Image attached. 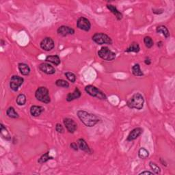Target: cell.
<instances>
[{"mask_svg":"<svg viewBox=\"0 0 175 175\" xmlns=\"http://www.w3.org/2000/svg\"><path fill=\"white\" fill-rule=\"evenodd\" d=\"M77 115L81 122L88 127H92L95 126L96 124L101 121L100 118L94 114L89 113V112L86 111H77Z\"/></svg>","mask_w":175,"mask_h":175,"instance_id":"cell-1","label":"cell"},{"mask_svg":"<svg viewBox=\"0 0 175 175\" xmlns=\"http://www.w3.org/2000/svg\"><path fill=\"white\" fill-rule=\"evenodd\" d=\"M144 99L141 94L137 92L135 93L128 100L127 102V105L130 109H136L140 110L144 107Z\"/></svg>","mask_w":175,"mask_h":175,"instance_id":"cell-2","label":"cell"},{"mask_svg":"<svg viewBox=\"0 0 175 175\" xmlns=\"http://www.w3.org/2000/svg\"><path fill=\"white\" fill-rule=\"evenodd\" d=\"M35 97L38 101L48 104L51 102L49 90L45 86L39 87L35 92Z\"/></svg>","mask_w":175,"mask_h":175,"instance_id":"cell-3","label":"cell"},{"mask_svg":"<svg viewBox=\"0 0 175 175\" xmlns=\"http://www.w3.org/2000/svg\"><path fill=\"white\" fill-rule=\"evenodd\" d=\"M94 42L99 45H112V40L107 34L102 32L95 33L92 37Z\"/></svg>","mask_w":175,"mask_h":175,"instance_id":"cell-4","label":"cell"},{"mask_svg":"<svg viewBox=\"0 0 175 175\" xmlns=\"http://www.w3.org/2000/svg\"><path fill=\"white\" fill-rule=\"evenodd\" d=\"M85 91L87 94L93 97H96L99 99L101 100H105L107 99V96L101 90H99L98 88H96L95 86L92 85H88L85 87Z\"/></svg>","mask_w":175,"mask_h":175,"instance_id":"cell-5","label":"cell"},{"mask_svg":"<svg viewBox=\"0 0 175 175\" xmlns=\"http://www.w3.org/2000/svg\"><path fill=\"white\" fill-rule=\"evenodd\" d=\"M98 55L102 60L110 62L114 60L116 58V54L114 52L111 51L108 47H103L101 49L98 51Z\"/></svg>","mask_w":175,"mask_h":175,"instance_id":"cell-6","label":"cell"},{"mask_svg":"<svg viewBox=\"0 0 175 175\" xmlns=\"http://www.w3.org/2000/svg\"><path fill=\"white\" fill-rule=\"evenodd\" d=\"M24 82V79L22 77L18 75L12 76L10 81V89L14 92H17L19 88L22 86Z\"/></svg>","mask_w":175,"mask_h":175,"instance_id":"cell-7","label":"cell"},{"mask_svg":"<svg viewBox=\"0 0 175 175\" xmlns=\"http://www.w3.org/2000/svg\"><path fill=\"white\" fill-rule=\"evenodd\" d=\"M40 48L45 51H50L55 47V43L51 38L46 37L40 43Z\"/></svg>","mask_w":175,"mask_h":175,"instance_id":"cell-8","label":"cell"},{"mask_svg":"<svg viewBox=\"0 0 175 175\" xmlns=\"http://www.w3.org/2000/svg\"><path fill=\"white\" fill-rule=\"evenodd\" d=\"M77 27L79 29L86 31V32H89L90 28H91V23L90 21L86 17H79L77 21Z\"/></svg>","mask_w":175,"mask_h":175,"instance_id":"cell-9","label":"cell"},{"mask_svg":"<svg viewBox=\"0 0 175 175\" xmlns=\"http://www.w3.org/2000/svg\"><path fill=\"white\" fill-rule=\"evenodd\" d=\"M63 123L66 129L70 133H74L77 129V123L70 118H65L63 120Z\"/></svg>","mask_w":175,"mask_h":175,"instance_id":"cell-10","label":"cell"},{"mask_svg":"<svg viewBox=\"0 0 175 175\" xmlns=\"http://www.w3.org/2000/svg\"><path fill=\"white\" fill-rule=\"evenodd\" d=\"M39 68L40 71L47 75H54L55 73V68L49 63L43 62L39 65Z\"/></svg>","mask_w":175,"mask_h":175,"instance_id":"cell-11","label":"cell"},{"mask_svg":"<svg viewBox=\"0 0 175 175\" xmlns=\"http://www.w3.org/2000/svg\"><path fill=\"white\" fill-rule=\"evenodd\" d=\"M57 33L58 35L62 37H65L68 35H73L75 34V30L69 26H62L58 27L57 30Z\"/></svg>","mask_w":175,"mask_h":175,"instance_id":"cell-12","label":"cell"},{"mask_svg":"<svg viewBox=\"0 0 175 175\" xmlns=\"http://www.w3.org/2000/svg\"><path fill=\"white\" fill-rule=\"evenodd\" d=\"M143 133V129L141 127H136L133 130L130 131V133L127 137V141L131 142L133 140H136L137 137L141 136V134Z\"/></svg>","mask_w":175,"mask_h":175,"instance_id":"cell-13","label":"cell"},{"mask_svg":"<svg viewBox=\"0 0 175 175\" xmlns=\"http://www.w3.org/2000/svg\"><path fill=\"white\" fill-rule=\"evenodd\" d=\"M77 144L79 146V149L82 150V151H84L86 153H88V154H91L92 153V150L90 149V146L88 144L86 141L83 138H79L77 140Z\"/></svg>","mask_w":175,"mask_h":175,"instance_id":"cell-14","label":"cell"},{"mask_svg":"<svg viewBox=\"0 0 175 175\" xmlns=\"http://www.w3.org/2000/svg\"><path fill=\"white\" fill-rule=\"evenodd\" d=\"M82 96V92L78 88H75L73 92H69L67 96V101L68 102L73 101L74 100L78 99Z\"/></svg>","mask_w":175,"mask_h":175,"instance_id":"cell-15","label":"cell"},{"mask_svg":"<svg viewBox=\"0 0 175 175\" xmlns=\"http://www.w3.org/2000/svg\"><path fill=\"white\" fill-rule=\"evenodd\" d=\"M107 8L112 12V14L115 15V17H116V18L117 20L120 21V20L123 19V13L118 10L116 6H114V5H112V4H108L107 5Z\"/></svg>","mask_w":175,"mask_h":175,"instance_id":"cell-16","label":"cell"},{"mask_svg":"<svg viewBox=\"0 0 175 175\" xmlns=\"http://www.w3.org/2000/svg\"><path fill=\"white\" fill-rule=\"evenodd\" d=\"M45 110L43 107L40 105H32L30 108V114L34 117H39Z\"/></svg>","mask_w":175,"mask_h":175,"instance_id":"cell-17","label":"cell"},{"mask_svg":"<svg viewBox=\"0 0 175 175\" xmlns=\"http://www.w3.org/2000/svg\"><path fill=\"white\" fill-rule=\"evenodd\" d=\"M18 71H20L21 74L22 75L27 76L30 73V68L29 66H28L26 63H19L18 64Z\"/></svg>","mask_w":175,"mask_h":175,"instance_id":"cell-18","label":"cell"},{"mask_svg":"<svg viewBox=\"0 0 175 175\" xmlns=\"http://www.w3.org/2000/svg\"><path fill=\"white\" fill-rule=\"evenodd\" d=\"M45 61L47 62H50V63L54 64L55 66L60 65L61 63L60 58L59 57V55H48L45 58Z\"/></svg>","mask_w":175,"mask_h":175,"instance_id":"cell-19","label":"cell"},{"mask_svg":"<svg viewBox=\"0 0 175 175\" xmlns=\"http://www.w3.org/2000/svg\"><path fill=\"white\" fill-rule=\"evenodd\" d=\"M0 133H1L2 137L4 140H7V141H10L11 140V136L10 135V133H9L7 129H6V127L2 123L0 124Z\"/></svg>","mask_w":175,"mask_h":175,"instance_id":"cell-20","label":"cell"},{"mask_svg":"<svg viewBox=\"0 0 175 175\" xmlns=\"http://www.w3.org/2000/svg\"><path fill=\"white\" fill-rule=\"evenodd\" d=\"M140 51V47L139 44L136 42H133L131 43V45H129V47L125 50V52L127 53H131V52L138 53Z\"/></svg>","mask_w":175,"mask_h":175,"instance_id":"cell-21","label":"cell"},{"mask_svg":"<svg viewBox=\"0 0 175 175\" xmlns=\"http://www.w3.org/2000/svg\"><path fill=\"white\" fill-rule=\"evenodd\" d=\"M156 32L159 34H162L165 36V39H168L170 37V32L168 28L164 26H159L156 28Z\"/></svg>","mask_w":175,"mask_h":175,"instance_id":"cell-22","label":"cell"},{"mask_svg":"<svg viewBox=\"0 0 175 175\" xmlns=\"http://www.w3.org/2000/svg\"><path fill=\"white\" fill-rule=\"evenodd\" d=\"M6 115H7L9 118H14V119H16V118L19 117V115H18V114L13 107H10L8 108L7 110H6Z\"/></svg>","mask_w":175,"mask_h":175,"instance_id":"cell-23","label":"cell"},{"mask_svg":"<svg viewBox=\"0 0 175 175\" xmlns=\"http://www.w3.org/2000/svg\"><path fill=\"white\" fill-rule=\"evenodd\" d=\"M132 73L133 75L137 77H142L144 75L143 72L140 68V66L139 64H135L132 67Z\"/></svg>","mask_w":175,"mask_h":175,"instance_id":"cell-24","label":"cell"},{"mask_svg":"<svg viewBox=\"0 0 175 175\" xmlns=\"http://www.w3.org/2000/svg\"><path fill=\"white\" fill-rule=\"evenodd\" d=\"M26 101H27V98H26V96L24 94H20V95H18L17 96L16 102L18 105H19V106L25 105L26 104Z\"/></svg>","mask_w":175,"mask_h":175,"instance_id":"cell-25","label":"cell"},{"mask_svg":"<svg viewBox=\"0 0 175 175\" xmlns=\"http://www.w3.org/2000/svg\"><path fill=\"white\" fill-rule=\"evenodd\" d=\"M49 152H47L45 154H43V155H41V157H40L39 160H38V163L40 164H43L44 163H46L47 161H48L50 159H53V157H51V156H49Z\"/></svg>","mask_w":175,"mask_h":175,"instance_id":"cell-26","label":"cell"},{"mask_svg":"<svg viewBox=\"0 0 175 175\" xmlns=\"http://www.w3.org/2000/svg\"><path fill=\"white\" fill-rule=\"evenodd\" d=\"M149 156V152L148 150H146L145 148H140L138 151V157L140 159H145L148 158Z\"/></svg>","mask_w":175,"mask_h":175,"instance_id":"cell-27","label":"cell"},{"mask_svg":"<svg viewBox=\"0 0 175 175\" xmlns=\"http://www.w3.org/2000/svg\"><path fill=\"white\" fill-rule=\"evenodd\" d=\"M149 166L151 168V170H153V173L156 174H159L161 173V168L160 167L157 165V164H156L155 162L153 161H150L149 162Z\"/></svg>","mask_w":175,"mask_h":175,"instance_id":"cell-28","label":"cell"},{"mask_svg":"<svg viewBox=\"0 0 175 175\" xmlns=\"http://www.w3.org/2000/svg\"><path fill=\"white\" fill-rule=\"evenodd\" d=\"M55 85L58 87L61 88H69V83H68L67 81H66L64 79H57L55 81Z\"/></svg>","mask_w":175,"mask_h":175,"instance_id":"cell-29","label":"cell"},{"mask_svg":"<svg viewBox=\"0 0 175 175\" xmlns=\"http://www.w3.org/2000/svg\"><path fill=\"white\" fill-rule=\"evenodd\" d=\"M144 43L146 47L148 49H151L154 45V42H153L151 37L150 36L144 37Z\"/></svg>","mask_w":175,"mask_h":175,"instance_id":"cell-30","label":"cell"},{"mask_svg":"<svg viewBox=\"0 0 175 175\" xmlns=\"http://www.w3.org/2000/svg\"><path fill=\"white\" fill-rule=\"evenodd\" d=\"M64 75L67 78V79L71 83H74L76 82L77 77L73 73H71V72H67V73H64Z\"/></svg>","mask_w":175,"mask_h":175,"instance_id":"cell-31","label":"cell"},{"mask_svg":"<svg viewBox=\"0 0 175 175\" xmlns=\"http://www.w3.org/2000/svg\"><path fill=\"white\" fill-rule=\"evenodd\" d=\"M55 131L58 133H64V128L60 123H57L55 124Z\"/></svg>","mask_w":175,"mask_h":175,"instance_id":"cell-32","label":"cell"},{"mask_svg":"<svg viewBox=\"0 0 175 175\" xmlns=\"http://www.w3.org/2000/svg\"><path fill=\"white\" fill-rule=\"evenodd\" d=\"M70 146L72 149L74 150V151H77L78 150H79V146H78V144L75 142H72L70 144Z\"/></svg>","mask_w":175,"mask_h":175,"instance_id":"cell-33","label":"cell"},{"mask_svg":"<svg viewBox=\"0 0 175 175\" xmlns=\"http://www.w3.org/2000/svg\"><path fill=\"white\" fill-rule=\"evenodd\" d=\"M141 174H155L153 172H150V171H142L141 173H139V175Z\"/></svg>","mask_w":175,"mask_h":175,"instance_id":"cell-34","label":"cell"},{"mask_svg":"<svg viewBox=\"0 0 175 175\" xmlns=\"http://www.w3.org/2000/svg\"><path fill=\"white\" fill-rule=\"evenodd\" d=\"M144 63L146 64V65H150L151 64V59H150L149 57H146L145 58V60H144Z\"/></svg>","mask_w":175,"mask_h":175,"instance_id":"cell-35","label":"cell"},{"mask_svg":"<svg viewBox=\"0 0 175 175\" xmlns=\"http://www.w3.org/2000/svg\"><path fill=\"white\" fill-rule=\"evenodd\" d=\"M160 161L161 162L162 165H165V166H167V164L165 163V161H163V159H161H161H160Z\"/></svg>","mask_w":175,"mask_h":175,"instance_id":"cell-36","label":"cell"},{"mask_svg":"<svg viewBox=\"0 0 175 175\" xmlns=\"http://www.w3.org/2000/svg\"><path fill=\"white\" fill-rule=\"evenodd\" d=\"M157 46L158 47H161V46H162V42H158L157 43Z\"/></svg>","mask_w":175,"mask_h":175,"instance_id":"cell-37","label":"cell"},{"mask_svg":"<svg viewBox=\"0 0 175 175\" xmlns=\"http://www.w3.org/2000/svg\"><path fill=\"white\" fill-rule=\"evenodd\" d=\"M1 43H2V46H3L4 45V44H6V43L3 40H1Z\"/></svg>","mask_w":175,"mask_h":175,"instance_id":"cell-38","label":"cell"}]
</instances>
